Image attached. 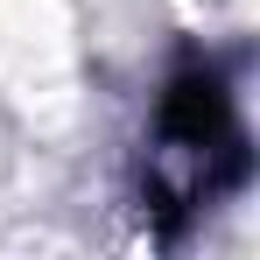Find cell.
Returning a JSON list of instances; mask_svg holds the SVG:
<instances>
[{
  "label": "cell",
  "instance_id": "6da1fadb",
  "mask_svg": "<svg viewBox=\"0 0 260 260\" xmlns=\"http://www.w3.org/2000/svg\"><path fill=\"white\" fill-rule=\"evenodd\" d=\"M239 183H246V127H239L232 85H225L218 63L190 56L155 99L141 197L162 225H190L218 197H232Z\"/></svg>",
  "mask_w": 260,
  "mask_h": 260
}]
</instances>
